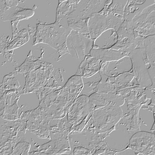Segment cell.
I'll return each instance as SVG.
<instances>
[{"label": "cell", "mask_w": 155, "mask_h": 155, "mask_svg": "<svg viewBox=\"0 0 155 155\" xmlns=\"http://www.w3.org/2000/svg\"><path fill=\"white\" fill-rule=\"evenodd\" d=\"M83 85L81 76L75 75L61 89L46 95L40 101L46 116L51 119L63 118L80 94Z\"/></svg>", "instance_id": "obj_1"}, {"label": "cell", "mask_w": 155, "mask_h": 155, "mask_svg": "<svg viewBox=\"0 0 155 155\" xmlns=\"http://www.w3.org/2000/svg\"><path fill=\"white\" fill-rule=\"evenodd\" d=\"M70 147L68 139L54 140L46 144L37 147L35 151L48 155L56 154L58 151Z\"/></svg>", "instance_id": "obj_15"}, {"label": "cell", "mask_w": 155, "mask_h": 155, "mask_svg": "<svg viewBox=\"0 0 155 155\" xmlns=\"http://www.w3.org/2000/svg\"><path fill=\"white\" fill-rule=\"evenodd\" d=\"M53 119L48 118L45 114L44 107L40 103L38 107L32 110L27 122L26 129L31 133L40 138L50 137V128Z\"/></svg>", "instance_id": "obj_5"}, {"label": "cell", "mask_w": 155, "mask_h": 155, "mask_svg": "<svg viewBox=\"0 0 155 155\" xmlns=\"http://www.w3.org/2000/svg\"><path fill=\"white\" fill-rule=\"evenodd\" d=\"M80 1H61L58 3L56 12V22H59L63 18L72 15L76 11Z\"/></svg>", "instance_id": "obj_16"}, {"label": "cell", "mask_w": 155, "mask_h": 155, "mask_svg": "<svg viewBox=\"0 0 155 155\" xmlns=\"http://www.w3.org/2000/svg\"><path fill=\"white\" fill-rule=\"evenodd\" d=\"M30 148V144L26 142L18 143L10 155H28Z\"/></svg>", "instance_id": "obj_21"}, {"label": "cell", "mask_w": 155, "mask_h": 155, "mask_svg": "<svg viewBox=\"0 0 155 155\" xmlns=\"http://www.w3.org/2000/svg\"><path fill=\"white\" fill-rule=\"evenodd\" d=\"M122 21L114 15L106 16L94 14L89 18L88 28L89 34L92 39H96L106 30L110 29H119Z\"/></svg>", "instance_id": "obj_6"}, {"label": "cell", "mask_w": 155, "mask_h": 155, "mask_svg": "<svg viewBox=\"0 0 155 155\" xmlns=\"http://www.w3.org/2000/svg\"><path fill=\"white\" fill-rule=\"evenodd\" d=\"M42 61L35 58L32 60L29 58H27L24 63L19 67L18 70L16 71L19 73H27L35 71L39 68L41 65Z\"/></svg>", "instance_id": "obj_19"}, {"label": "cell", "mask_w": 155, "mask_h": 155, "mask_svg": "<svg viewBox=\"0 0 155 155\" xmlns=\"http://www.w3.org/2000/svg\"><path fill=\"white\" fill-rule=\"evenodd\" d=\"M21 1H4L6 6L9 8L13 7H17L18 5L20 2Z\"/></svg>", "instance_id": "obj_25"}, {"label": "cell", "mask_w": 155, "mask_h": 155, "mask_svg": "<svg viewBox=\"0 0 155 155\" xmlns=\"http://www.w3.org/2000/svg\"><path fill=\"white\" fill-rule=\"evenodd\" d=\"M154 134L140 131L135 133L130 140V146L137 155H155Z\"/></svg>", "instance_id": "obj_8"}, {"label": "cell", "mask_w": 155, "mask_h": 155, "mask_svg": "<svg viewBox=\"0 0 155 155\" xmlns=\"http://www.w3.org/2000/svg\"><path fill=\"white\" fill-rule=\"evenodd\" d=\"M29 40L28 31L25 29L13 35L12 39L7 46V50H12L23 45Z\"/></svg>", "instance_id": "obj_18"}, {"label": "cell", "mask_w": 155, "mask_h": 155, "mask_svg": "<svg viewBox=\"0 0 155 155\" xmlns=\"http://www.w3.org/2000/svg\"><path fill=\"white\" fill-rule=\"evenodd\" d=\"M66 45L70 54L74 58L84 60L86 49L84 36L77 31L71 30L67 37Z\"/></svg>", "instance_id": "obj_9"}, {"label": "cell", "mask_w": 155, "mask_h": 155, "mask_svg": "<svg viewBox=\"0 0 155 155\" xmlns=\"http://www.w3.org/2000/svg\"><path fill=\"white\" fill-rule=\"evenodd\" d=\"M56 50H57L58 52L59 53L60 55L59 58H58L59 59L61 58V57L62 56H63V55L64 54L66 53L70 54L69 50H68V48H67L66 41L64 42L62 45L58 47Z\"/></svg>", "instance_id": "obj_23"}, {"label": "cell", "mask_w": 155, "mask_h": 155, "mask_svg": "<svg viewBox=\"0 0 155 155\" xmlns=\"http://www.w3.org/2000/svg\"><path fill=\"white\" fill-rule=\"evenodd\" d=\"M95 107L89 96L81 95L75 100L68 111V122L75 126L80 124L90 113L94 112Z\"/></svg>", "instance_id": "obj_7"}, {"label": "cell", "mask_w": 155, "mask_h": 155, "mask_svg": "<svg viewBox=\"0 0 155 155\" xmlns=\"http://www.w3.org/2000/svg\"><path fill=\"white\" fill-rule=\"evenodd\" d=\"M91 104L95 106H116L121 107L124 104L125 99L123 96L114 94L94 93L89 96Z\"/></svg>", "instance_id": "obj_11"}, {"label": "cell", "mask_w": 155, "mask_h": 155, "mask_svg": "<svg viewBox=\"0 0 155 155\" xmlns=\"http://www.w3.org/2000/svg\"><path fill=\"white\" fill-rule=\"evenodd\" d=\"M89 18L81 19L77 17H70L68 19L69 26L72 30L79 33L83 36L90 35L88 28Z\"/></svg>", "instance_id": "obj_17"}, {"label": "cell", "mask_w": 155, "mask_h": 155, "mask_svg": "<svg viewBox=\"0 0 155 155\" xmlns=\"http://www.w3.org/2000/svg\"><path fill=\"white\" fill-rule=\"evenodd\" d=\"M100 60L91 56H85L81 63L76 75L88 78L93 76L100 69Z\"/></svg>", "instance_id": "obj_14"}, {"label": "cell", "mask_w": 155, "mask_h": 155, "mask_svg": "<svg viewBox=\"0 0 155 155\" xmlns=\"http://www.w3.org/2000/svg\"><path fill=\"white\" fill-rule=\"evenodd\" d=\"M123 114L120 107L101 106L95 109L86 124L84 131H88L94 135L104 133L114 127Z\"/></svg>", "instance_id": "obj_2"}, {"label": "cell", "mask_w": 155, "mask_h": 155, "mask_svg": "<svg viewBox=\"0 0 155 155\" xmlns=\"http://www.w3.org/2000/svg\"><path fill=\"white\" fill-rule=\"evenodd\" d=\"M105 1H80L76 11L82 14L81 19L89 18L94 14L98 13L104 8Z\"/></svg>", "instance_id": "obj_12"}, {"label": "cell", "mask_w": 155, "mask_h": 155, "mask_svg": "<svg viewBox=\"0 0 155 155\" xmlns=\"http://www.w3.org/2000/svg\"><path fill=\"white\" fill-rule=\"evenodd\" d=\"M54 68L52 64L42 62L41 65L35 71L28 72L23 94L41 92L44 90L48 79L53 76Z\"/></svg>", "instance_id": "obj_4"}, {"label": "cell", "mask_w": 155, "mask_h": 155, "mask_svg": "<svg viewBox=\"0 0 155 155\" xmlns=\"http://www.w3.org/2000/svg\"><path fill=\"white\" fill-rule=\"evenodd\" d=\"M1 88H3L2 91H4L5 92L8 90H17L20 88L19 84L15 78L13 73L10 74L5 76Z\"/></svg>", "instance_id": "obj_20"}, {"label": "cell", "mask_w": 155, "mask_h": 155, "mask_svg": "<svg viewBox=\"0 0 155 155\" xmlns=\"http://www.w3.org/2000/svg\"><path fill=\"white\" fill-rule=\"evenodd\" d=\"M35 15L33 9H25L17 7L9 8L1 16V20L3 21H19L22 20L30 18Z\"/></svg>", "instance_id": "obj_13"}, {"label": "cell", "mask_w": 155, "mask_h": 155, "mask_svg": "<svg viewBox=\"0 0 155 155\" xmlns=\"http://www.w3.org/2000/svg\"><path fill=\"white\" fill-rule=\"evenodd\" d=\"M139 49H137L138 55H136L134 50H133L134 53L137 56V58H136L131 52L130 54L131 56L133 66L137 76V81L140 84V86L143 87H145L150 85L151 83V79L150 74L147 71V68L144 64V61H143L141 52H139Z\"/></svg>", "instance_id": "obj_10"}, {"label": "cell", "mask_w": 155, "mask_h": 155, "mask_svg": "<svg viewBox=\"0 0 155 155\" xmlns=\"http://www.w3.org/2000/svg\"><path fill=\"white\" fill-rule=\"evenodd\" d=\"M68 36L65 28L59 22L37 24L33 45L43 43L56 49L66 41Z\"/></svg>", "instance_id": "obj_3"}, {"label": "cell", "mask_w": 155, "mask_h": 155, "mask_svg": "<svg viewBox=\"0 0 155 155\" xmlns=\"http://www.w3.org/2000/svg\"><path fill=\"white\" fill-rule=\"evenodd\" d=\"M98 83V82L94 83L89 82L84 84L80 93L81 95H86L89 97L90 95L96 92V86Z\"/></svg>", "instance_id": "obj_22"}, {"label": "cell", "mask_w": 155, "mask_h": 155, "mask_svg": "<svg viewBox=\"0 0 155 155\" xmlns=\"http://www.w3.org/2000/svg\"><path fill=\"white\" fill-rule=\"evenodd\" d=\"M74 155H90L91 151L82 147H76L74 151Z\"/></svg>", "instance_id": "obj_24"}]
</instances>
